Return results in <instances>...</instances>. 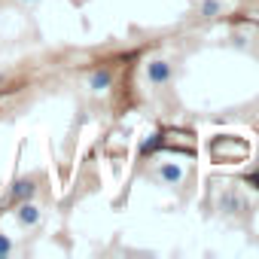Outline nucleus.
Returning <instances> with one entry per match:
<instances>
[{
  "label": "nucleus",
  "instance_id": "nucleus-1",
  "mask_svg": "<svg viewBox=\"0 0 259 259\" xmlns=\"http://www.w3.org/2000/svg\"><path fill=\"white\" fill-rule=\"evenodd\" d=\"M147 76H150L153 82H165V79L171 76V67H168L165 61H153V64L147 67Z\"/></svg>",
  "mask_w": 259,
  "mask_h": 259
},
{
  "label": "nucleus",
  "instance_id": "nucleus-2",
  "mask_svg": "<svg viewBox=\"0 0 259 259\" xmlns=\"http://www.w3.org/2000/svg\"><path fill=\"white\" fill-rule=\"evenodd\" d=\"M34 195V180H19L16 186H13V198L16 201H28Z\"/></svg>",
  "mask_w": 259,
  "mask_h": 259
},
{
  "label": "nucleus",
  "instance_id": "nucleus-3",
  "mask_svg": "<svg viewBox=\"0 0 259 259\" xmlns=\"http://www.w3.org/2000/svg\"><path fill=\"white\" fill-rule=\"evenodd\" d=\"M110 82H113V73H110V70H95V73H92V89H95V92L110 89Z\"/></svg>",
  "mask_w": 259,
  "mask_h": 259
},
{
  "label": "nucleus",
  "instance_id": "nucleus-4",
  "mask_svg": "<svg viewBox=\"0 0 259 259\" xmlns=\"http://www.w3.org/2000/svg\"><path fill=\"white\" fill-rule=\"evenodd\" d=\"M19 220H22L25 226H34V223L40 220V210H37L34 204H28V201H22V207H19Z\"/></svg>",
  "mask_w": 259,
  "mask_h": 259
},
{
  "label": "nucleus",
  "instance_id": "nucleus-5",
  "mask_svg": "<svg viewBox=\"0 0 259 259\" xmlns=\"http://www.w3.org/2000/svg\"><path fill=\"white\" fill-rule=\"evenodd\" d=\"M162 180H168V183H180V180H183L180 165H165V168H162Z\"/></svg>",
  "mask_w": 259,
  "mask_h": 259
},
{
  "label": "nucleus",
  "instance_id": "nucleus-6",
  "mask_svg": "<svg viewBox=\"0 0 259 259\" xmlns=\"http://www.w3.org/2000/svg\"><path fill=\"white\" fill-rule=\"evenodd\" d=\"M159 147H162V135H153V138H147V141L141 144V153H144V156H150V153H156Z\"/></svg>",
  "mask_w": 259,
  "mask_h": 259
},
{
  "label": "nucleus",
  "instance_id": "nucleus-7",
  "mask_svg": "<svg viewBox=\"0 0 259 259\" xmlns=\"http://www.w3.org/2000/svg\"><path fill=\"white\" fill-rule=\"evenodd\" d=\"M217 10H220V4H217V0H207V4L201 7V13H204V16H217Z\"/></svg>",
  "mask_w": 259,
  "mask_h": 259
},
{
  "label": "nucleus",
  "instance_id": "nucleus-8",
  "mask_svg": "<svg viewBox=\"0 0 259 259\" xmlns=\"http://www.w3.org/2000/svg\"><path fill=\"white\" fill-rule=\"evenodd\" d=\"M10 247H13V244H10V238L0 235V256H7V253H10Z\"/></svg>",
  "mask_w": 259,
  "mask_h": 259
},
{
  "label": "nucleus",
  "instance_id": "nucleus-9",
  "mask_svg": "<svg viewBox=\"0 0 259 259\" xmlns=\"http://www.w3.org/2000/svg\"><path fill=\"white\" fill-rule=\"evenodd\" d=\"M250 183H256V186H259V174H253V177H250Z\"/></svg>",
  "mask_w": 259,
  "mask_h": 259
},
{
  "label": "nucleus",
  "instance_id": "nucleus-10",
  "mask_svg": "<svg viewBox=\"0 0 259 259\" xmlns=\"http://www.w3.org/2000/svg\"><path fill=\"white\" fill-rule=\"evenodd\" d=\"M28 4H31V0H28Z\"/></svg>",
  "mask_w": 259,
  "mask_h": 259
}]
</instances>
